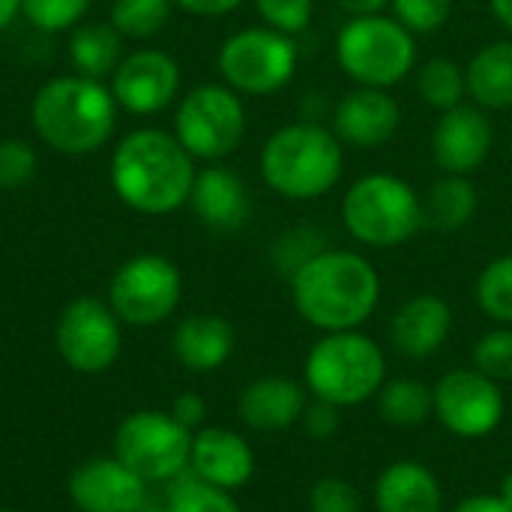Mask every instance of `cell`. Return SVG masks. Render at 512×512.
Here are the masks:
<instances>
[{
    "label": "cell",
    "instance_id": "obj_36",
    "mask_svg": "<svg viewBox=\"0 0 512 512\" xmlns=\"http://www.w3.org/2000/svg\"><path fill=\"white\" fill-rule=\"evenodd\" d=\"M36 168H39V156H36L33 144H27L21 138L0 141V189L3 192L27 186L33 180Z\"/></svg>",
    "mask_w": 512,
    "mask_h": 512
},
{
    "label": "cell",
    "instance_id": "obj_11",
    "mask_svg": "<svg viewBox=\"0 0 512 512\" xmlns=\"http://www.w3.org/2000/svg\"><path fill=\"white\" fill-rule=\"evenodd\" d=\"M183 297V276L165 255L144 252L117 267L108 285V306L123 324L156 327L177 309Z\"/></svg>",
    "mask_w": 512,
    "mask_h": 512
},
{
    "label": "cell",
    "instance_id": "obj_7",
    "mask_svg": "<svg viewBox=\"0 0 512 512\" xmlns=\"http://www.w3.org/2000/svg\"><path fill=\"white\" fill-rule=\"evenodd\" d=\"M333 54L354 84L390 90L417 69V36L393 15H357L336 33Z\"/></svg>",
    "mask_w": 512,
    "mask_h": 512
},
{
    "label": "cell",
    "instance_id": "obj_15",
    "mask_svg": "<svg viewBox=\"0 0 512 512\" xmlns=\"http://www.w3.org/2000/svg\"><path fill=\"white\" fill-rule=\"evenodd\" d=\"M111 93L129 114H159L180 93V63L159 48L123 54L111 75Z\"/></svg>",
    "mask_w": 512,
    "mask_h": 512
},
{
    "label": "cell",
    "instance_id": "obj_1",
    "mask_svg": "<svg viewBox=\"0 0 512 512\" xmlns=\"http://www.w3.org/2000/svg\"><path fill=\"white\" fill-rule=\"evenodd\" d=\"M288 282L294 309L321 333L360 330L381 303V276L375 264L351 249L327 246Z\"/></svg>",
    "mask_w": 512,
    "mask_h": 512
},
{
    "label": "cell",
    "instance_id": "obj_23",
    "mask_svg": "<svg viewBox=\"0 0 512 512\" xmlns=\"http://www.w3.org/2000/svg\"><path fill=\"white\" fill-rule=\"evenodd\" d=\"M237 333L222 315H189L174 330V354L192 372H213L231 360Z\"/></svg>",
    "mask_w": 512,
    "mask_h": 512
},
{
    "label": "cell",
    "instance_id": "obj_19",
    "mask_svg": "<svg viewBox=\"0 0 512 512\" xmlns=\"http://www.w3.org/2000/svg\"><path fill=\"white\" fill-rule=\"evenodd\" d=\"M189 471L225 492H234L246 486L255 474V453L231 429L207 426L192 435V456H189Z\"/></svg>",
    "mask_w": 512,
    "mask_h": 512
},
{
    "label": "cell",
    "instance_id": "obj_10",
    "mask_svg": "<svg viewBox=\"0 0 512 512\" xmlns=\"http://www.w3.org/2000/svg\"><path fill=\"white\" fill-rule=\"evenodd\" d=\"M114 456L144 483H165L189 468L192 432L165 411H135L114 435Z\"/></svg>",
    "mask_w": 512,
    "mask_h": 512
},
{
    "label": "cell",
    "instance_id": "obj_22",
    "mask_svg": "<svg viewBox=\"0 0 512 512\" xmlns=\"http://www.w3.org/2000/svg\"><path fill=\"white\" fill-rule=\"evenodd\" d=\"M378 512H444L441 480L423 462L402 459L381 471L375 483Z\"/></svg>",
    "mask_w": 512,
    "mask_h": 512
},
{
    "label": "cell",
    "instance_id": "obj_32",
    "mask_svg": "<svg viewBox=\"0 0 512 512\" xmlns=\"http://www.w3.org/2000/svg\"><path fill=\"white\" fill-rule=\"evenodd\" d=\"M165 507L168 512H240V504L234 501L231 492L198 480L189 468L180 477H174Z\"/></svg>",
    "mask_w": 512,
    "mask_h": 512
},
{
    "label": "cell",
    "instance_id": "obj_13",
    "mask_svg": "<svg viewBox=\"0 0 512 512\" xmlns=\"http://www.w3.org/2000/svg\"><path fill=\"white\" fill-rule=\"evenodd\" d=\"M123 333L114 309L96 297L72 300L57 321V351L69 369L81 375H99L120 357Z\"/></svg>",
    "mask_w": 512,
    "mask_h": 512
},
{
    "label": "cell",
    "instance_id": "obj_30",
    "mask_svg": "<svg viewBox=\"0 0 512 512\" xmlns=\"http://www.w3.org/2000/svg\"><path fill=\"white\" fill-rule=\"evenodd\" d=\"M174 12V0H114L111 24L126 39H150L156 36Z\"/></svg>",
    "mask_w": 512,
    "mask_h": 512
},
{
    "label": "cell",
    "instance_id": "obj_48",
    "mask_svg": "<svg viewBox=\"0 0 512 512\" xmlns=\"http://www.w3.org/2000/svg\"><path fill=\"white\" fill-rule=\"evenodd\" d=\"M510 156H512V135H510Z\"/></svg>",
    "mask_w": 512,
    "mask_h": 512
},
{
    "label": "cell",
    "instance_id": "obj_4",
    "mask_svg": "<svg viewBox=\"0 0 512 512\" xmlns=\"http://www.w3.org/2000/svg\"><path fill=\"white\" fill-rule=\"evenodd\" d=\"M261 177L285 201H318L333 192L345 171V144L315 120L279 126L261 147Z\"/></svg>",
    "mask_w": 512,
    "mask_h": 512
},
{
    "label": "cell",
    "instance_id": "obj_31",
    "mask_svg": "<svg viewBox=\"0 0 512 512\" xmlns=\"http://www.w3.org/2000/svg\"><path fill=\"white\" fill-rule=\"evenodd\" d=\"M327 234L312 228V225H294L288 231H282L273 243H270V261L276 264V270L291 279L303 264H309L318 252H324Z\"/></svg>",
    "mask_w": 512,
    "mask_h": 512
},
{
    "label": "cell",
    "instance_id": "obj_45",
    "mask_svg": "<svg viewBox=\"0 0 512 512\" xmlns=\"http://www.w3.org/2000/svg\"><path fill=\"white\" fill-rule=\"evenodd\" d=\"M21 15V0H0V30H6Z\"/></svg>",
    "mask_w": 512,
    "mask_h": 512
},
{
    "label": "cell",
    "instance_id": "obj_17",
    "mask_svg": "<svg viewBox=\"0 0 512 512\" xmlns=\"http://www.w3.org/2000/svg\"><path fill=\"white\" fill-rule=\"evenodd\" d=\"M69 498L81 512H141L147 483L117 456L84 462L69 480Z\"/></svg>",
    "mask_w": 512,
    "mask_h": 512
},
{
    "label": "cell",
    "instance_id": "obj_44",
    "mask_svg": "<svg viewBox=\"0 0 512 512\" xmlns=\"http://www.w3.org/2000/svg\"><path fill=\"white\" fill-rule=\"evenodd\" d=\"M489 6H492L495 21L512 36V0H489Z\"/></svg>",
    "mask_w": 512,
    "mask_h": 512
},
{
    "label": "cell",
    "instance_id": "obj_3",
    "mask_svg": "<svg viewBox=\"0 0 512 512\" xmlns=\"http://www.w3.org/2000/svg\"><path fill=\"white\" fill-rule=\"evenodd\" d=\"M117 99L111 87L87 75H57L45 81L33 102L30 120L51 150L63 156H87L102 150L117 126Z\"/></svg>",
    "mask_w": 512,
    "mask_h": 512
},
{
    "label": "cell",
    "instance_id": "obj_29",
    "mask_svg": "<svg viewBox=\"0 0 512 512\" xmlns=\"http://www.w3.org/2000/svg\"><path fill=\"white\" fill-rule=\"evenodd\" d=\"M474 297L486 318H492L495 324L512 327V252L492 258L480 270Z\"/></svg>",
    "mask_w": 512,
    "mask_h": 512
},
{
    "label": "cell",
    "instance_id": "obj_21",
    "mask_svg": "<svg viewBox=\"0 0 512 512\" xmlns=\"http://www.w3.org/2000/svg\"><path fill=\"white\" fill-rule=\"evenodd\" d=\"M306 384H297L285 375H264L243 387L237 411L240 420L255 432H285L306 411Z\"/></svg>",
    "mask_w": 512,
    "mask_h": 512
},
{
    "label": "cell",
    "instance_id": "obj_47",
    "mask_svg": "<svg viewBox=\"0 0 512 512\" xmlns=\"http://www.w3.org/2000/svg\"><path fill=\"white\" fill-rule=\"evenodd\" d=\"M141 512H168V507H144Z\"/></svg>",
    "mask_w": 512,
    "mask_h": 512
},
{
    "label": "cell",
    "instance_id": "obj_25",
    "mask_svg": "<svg viewBox=\"0 0 512 512\" xmlns=\"http://www.w3.org/2000/svg\"><path fill=\"white\" fill-rule=\"evenodd\" d=\"M423 228L432 231H462L465 225L474 222L480 210V195L471 177L462 174H441L423 195Z\"/></svg>",
    "mask_w": 512,
    "mask_h": 512
},
{
    "label": "cell",
    "instance_id": "obj_38",
    "mask_svg": "<svg viewBox=\"0 0 512 512\" xmlns=\"http://www.w3.org/2000/svg\"><path fill=\"white\" fill-rule=\"evenodd\" d=\"M309 512H363V501L348 480L324 477L309 492Z\"/></svg>",
    "mask_w": 512,
    "mask_h": 512
},
{
    "label": "cell",
    "instance_id": "obj_2",
    "mask_svg": "<svg viewBox=\"0 0 512 512\" xmlns=\"http://www.w3.org/2000/svg\"><path fill=\"white\" fill-rule=\"evenodd\" d=\"M195 174L192 153L162 129L129 132L111 156V189L144 216H168L189 204Z\"/></svg>",
    "mask_w": 512,
    "mask_h": 512
},
{
    "label": "cell",
    "instance_id": "obj_14",
    "mask_svg": "<svg viewBox=\"0 0 512 512\" xmlns=\"http://www.w3.org/2000/svg\"><path fill=\"white\" fill-rule=\"evenodd\" d=\"M492 144L495 126L489 120V111L474 102H462L450 111H441L429 138L432 162L438 165V171L462 177H471L486 165Z\"/></svg>",
    "mask_w": 512,
    "mask_h": 512
},
{
    "label": "cell",
    "instance_id": "obj_46",
    "mask_svg": "<svg viewBox=\"0 0 512 512\" xmlns=\"http://www.w3.org/2000/svg\"><path fill=\"white\" fill-rule=\"evenodd\" d=\"M498 495H501V501H504V504H507V507L512 510V471L507 474V477H504V480H501V489H498Z\"/></svg>",
    "mask_w": 512,
    "mask_h": 512
},
{
    "label": "cell",
    "instance_id": "obj_34",
    "mask_svg": "<svg viewBox=\"0 0 512 512\" xmlns=\"http://www.w3.org/2000/svg\"><path fill=\"white\" fill-rule=\"evenodd\" d=\"M93 0H21V15L45 33H60L75 27Z\"/></svg>",
    "mask_w": 512,
    "mask_h": 512
},
{
    "label": "cell",
    "instance_id": "obj_28",
    "mask_svg": "<svg viewBox=\"0 0 512 512\" xmlns=\"http://www.w3.org/2000/svg\"><path fill=\"white\" fill-rule=\"evenodd\" d=\"M417 93L438 114L450 111V108L462 105L468 96L465 69L450 57H432L417 69Z\"/></svg>",
    "mask_w": 512,
    "mask_h": 512
},
{
    "label": "cell",
    "instance_id": "obj_8",
    "mask_svg": "<svg viewBox=\"0 0 512 512\" xmlns=\"http://www.w3.org/2000/svg\"><path fill=\"white\" fill-rule=\"evenodd\" d=\"M297 42L267 24L231 33L216 57L222 81L240 96H270L291 84L297 72Z\"/></svg>",
    "mask_w": 512,
    "mask_h": 512
},
{
    "label": "cell",
    "instance_id": "obj_24",
    "mask_svg": "<svg viewBox=\"0 0 512 512\" xmlns=\"http://www.w3.org/2000/svg\"><path fill=\"white\" fill-rule=\"evenodd\" d=\"M468 96L483 111L512 108V39L483 45L465 66Z\"/></svg>",
    "mask_w": 512,
    "mask_h": 512
},
{
    "label": "cell",
    "instance_id": "obj_49",
    "mask_svg": "<svg viewBox=\"0 0 512 512\" xmlns=\"http://www.w3.org/2000/svg\"><path fill=\"white\" fill-rule=\"evenodd\" d=\"M0 512H12V510H0Z\"/></svg>",
    "mask_w": 512,
    "mask_h": 512
},
{
    "label": "cell",
    "instance_id": "obj_6",
    "mask_svg": "<svg viewBox=\"0 0 512 512\" xmlns=\"http://www.w3.org/2000/svg\"><path fill=\"white\" fill-rule=\"evenodd\" d=\"M342 225L360 246H405L423 228L420 192L399 174H363L348 186L342 198Z\"/></svg>",
    "mask_w": 512,
    "mask_h": 512
},
{
    "label": "cell",
    "instance_id": "obj_39",
    "mask_svg": "<svg viewBox=\"0 0 512 512\" xmlns=\"http://www.w3.org/2000/svg\"><path fill=\"white\" fill-rule=\"evenodd\" d=\"M303 429L309 438L315 441H330L339 429H342V408L333 405V402H324V399H315L306 402V411L300 417Z\"/></svg>",
    "mask_w": 512,
    "mask_h": 512
},
{
    "label": "cell",
    "instance_id": "obj_35",
    "mask_svg": "<svg viewBox=\"0 0 512 512\" xmlns=\"http://www.w3.org/2000/svg\"><path fill=\"white\" fill-rule=\"evenodd\" d=\"M393 18L414 36H429L447 27L453 15V0H393Z\"/></svg>",
    "mask_w": 512,
    "mask_h": 512
},
{
    "label": "cell",
    "instance_id": "obj_43",
    "mask_svg": "<svg viewBox=\"0 0 512 512\" xmlns=\"http://www.w3.org/2000/svg\"><path fill=\"white\" fill-rule=\"evenodd\" d=\"M339 9L348 12V18H357V15H381L393 0H336Z\"/></svg>",
    "mask_w": 512,
    "mask_h": 512
},
{
    "label": "cell",
    "instance_id": "obj_33",
    "mask_svg": "<svg viewBox=\"0 0 512 512\" xmlns=\"http://www.w3.org/2000/svg\"><path fill=\"white\" fill-rule=\"evenodd\" d=\"M474 369L486 378L507 384L512 381V327L501 324L483 333L474 345Z\"/></svg>",
    "mask_w": 512,
    "mask_h": 512
},
{
    "label": "cell",
    "instance_id": "obj_37",
    "mask_svg": "<svg viewBox=\"0 0 512 512\" xmlns=\"http://www.w3.org/2000/svg\"><path fill=\"white\" fill-rule=\"evenodd\" d=\"M261 21L285 36L303 33L315 18V0H255Z\"/></svg>",
    "mask_w": 512,
    "mask_h": 512
},
{
    "label": "cell",
    "instance_id": "obj_42",
    "mask_svg": "<svg viewBox=\"0 0 512 512\" xmlns=\"http://www.w3.org/2000/svg\"><path fill=\"white\" fill-rule=\"evenodd\" d=\"M453 512H512L501 495H471L465 501H459Z\"/></svg>",
    "mask_w": 512,
    "mask_h": 512
},
{
    "label": "cell",
    "instance_id": "obj_40",
    "mask_svg": "<svg viewBox=\"0 0 512 512\" xmlns=\"http://www.w3.org/2000/svg\"><path fill=\"white\" fill-rule=\"evenodd\" d=\"M171 417H174L180 426H186L189 432H195V429L204 426V420H207V402H204L201 396H195V393H183V396L174 399Z\"/></svg>",
    "mask_w": 512,
    "mask_h": 512
},
{
    "label": "cell",
    "instance_id": "obj_20",
    "mask_svg": "<svg viewBox=\"0 0 512 512\" xmlns=\"http://www.w3.org/2000/svg\"><path fill=\"white\" fill-rule=\"evenodd\" d=\"M189 207L213 231H240L252 216V198L240 174L210 162L195 174Z\"/></svg>",
    "mask_w": 512,
    "mask_h": 512
},
{
    "label": "cell",
    "instance_id": "obj_18",
    "mask_svg": "<svg viewBox=\"0 0 512 512\" xmlns=\"http://www.w3.org/2000/svg\"><path fill=\"white\" fill-rule=\"evenodd\" d=\"M453 333V309L438 294H417L405 300L390 321V342L408 360H429Z\"/></svg>",
    "mask_w": 512,
    "mask_h": 512
},
{
    "label": "cell",
    "instance_id": "obj_9",
    "mask_svg": "<svg viewBox=\"0 0 512 512\" xmlns=\"http://www.w3.org/2000/svg\"><path fill=\"white\" fill-rule=\"evenodd\" d=\"M174 135L192 153V159L222 162L246 138L243 96L228 84L192 87L174 114Z\"/></svg>",
    "mask_w": 512,
    "mask_h": 512
},
{
    "label": "cell",
    "instance_id": "obj_16",
    "mask_svg": "<svg viewBox=\"0 0 512 512\" xmlns=\"http://www.w3.org/2000/svg\"><path fill=\"white\" fill-rule=\"evenodd\" d=\"M402 126V108L390 90L354 87L333 108V132L345 147L378 150L396 138Z\"/></svg>",
    "mask_w": 512,
    "mask_h": 512
},
{
    "label": "cell",
    "instance_id": "obj_26",
    "mask_svg": "<svg viewBox=\"0 0 512 512\" xmlns=\"http://www.w3.org/2000/svg\"><path fill=\"white\" fill-rule=\"evenodd\" d=\"M69 60L78 75L102 81L105 75H114L123 60V36L111 21L78 24L69 36Z\"/></svg>",
    "mask_w": 512,
    "mask_h": 512
},
{
    "label": "cell",
    "instance_id": "obj_41",
    "mask_svg": "<svg viewBox=\"0 0 512 512\" xmlns=\"http://www.w3.org/2000/svg\"><path fill=\"white\" fill-rule=\"evenodd\" d=\"M174 6H180L183 12L198 15V18H222V15H231L234 9H240L243 0H174Z\"/></svg>",
    "mask_w": 512,
    "mask_h": 512
},
{
    "label": "cell",
    "instance_id": "obj_12",
    "mask_svg": "<svg viewBox=\"0 0 512 512\" xmlns=\"http://www.w3.org/2000/svg\"><path fill=\"white\" fill-rule=\"evenodd\" d=\"M435 420L456 438H489L507 417V399L498 381L477 369H453L435 387Z\"/></svg>",
    "mask_w": 512,
    "mask_h": 512
},
{
    "label": "cell",
    "instance_id": "obj_5",
    "mask_svg": "<svg viewBox=\"0 0 512 512\" xmlns=\"http://www.w3.org/2000/svg\"><path fill=\"white\" fill-rule=\"evenodd\" d=\"M387 381V357L375 339L360 330L321 333L303 363L309 396L345 408H357L378 396Z\"/></svg>",
    "mask_w": 512,
    "mask_h": 512
},
{
    "label": "cell",
    "instance_id": "obj_27",
    "mask_svg": "<svg viewBox=\"0 0 512 512\" xmlns=\"http://www.w3.org/2000/svg\"><path fill=\"white\" fill-rule=\"evenodd\" d=\"M378 414L384 423L396 429H417L435 417V396L432 387L414 378H393L384 381L378 390Z\"/></svg>",
    "mask_w": 512,
    "mask_h": 512
}]
</instances>
